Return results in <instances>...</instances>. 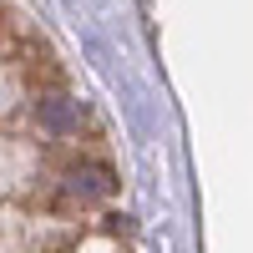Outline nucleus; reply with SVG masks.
Here are the masks:
<instances>
[{"instance_id":"nucleus-1","label":"nucleus","mask_w":253,"mask_h":253,"mask_svg":"<svg viewBox=\"0 0 253 253\" xmlns=\"http://www.w3.org/2000/svg\"><path fill=\"white\" fill-rule=\"evenodd\" d=\"M61 182H66V193H71V198H81V203H91V198H107L112 187H117L107 167H91V162H81V167H71V172L61 177Z\"/></svg>"},{"instance_id":"nucleus-2","label":"nucleus","mask_w":253,"mask_h":253,"mask_svg":"<svg viewBox=\"0 0 253 253\" xmlns=\"http://www.w3.org/2000/svg\"><path fill=\"white\" fill-rule=\"evenodd\" d=\"M36 117H41V126H46L51 137H71L76 126H81V112H76V101H66V96H46L36 107Z\"/></svg>"}]
</instances>
